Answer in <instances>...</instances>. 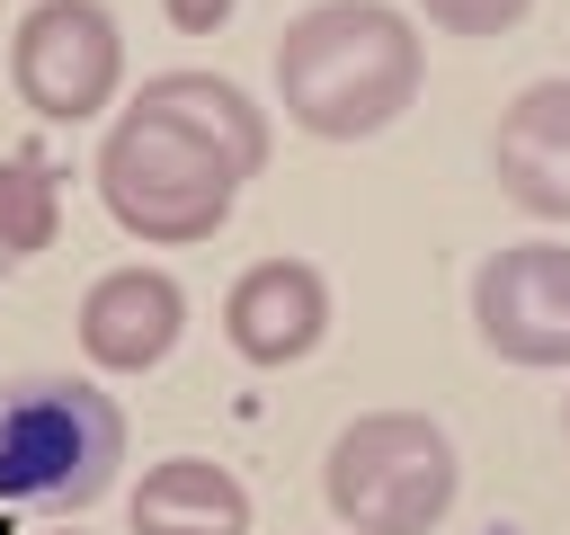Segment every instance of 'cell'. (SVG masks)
Returning <instances> with one entry per match:
<instances>
[{
  "instance_id": "cell-1",
  "label": "cell",
  "mask_w": 570,
  "mask_h": 535,
  "mask_svg": "<svg viewBox=\"0 0 570 535\" xmlns=\"http://www.w3.org/2000/svg\"><path fill=\"white\" fill-rule=\"evenodd\" d=\"M116 473V410L71 374L0 392V499H98Z\"/></svg>"
},
{
  "instance_id": "cell-2",
  "label": "cell",
  "mask_w": 570,
  "mask_h": 535,
  "mask_svg": "<svg viewBox=\"0 0 570 535\" xmlns=\"http://www.w3.org/2000/svg\"><path fill=\"white\" fill-rule=\"evenodd\" d=\"M481 330L508 357H570V259L561 250L490 259V276H481Z\"/></svg>"
}]
</instances>
